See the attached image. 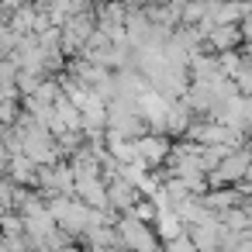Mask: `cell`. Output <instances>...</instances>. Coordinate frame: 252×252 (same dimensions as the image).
<instances>
[{
    "label": "cell",
    "mask_w": 252,
    "mask_h": 252,
    "mask_svg": "<svg viewBox=\"0 0 252 252\" xmlns=\"http://www.w3.org/2000/svg\"><path fill=\"white\" fill-rule=\"evenodd\" d=\"M166 252H197V249H193V242H190V238H183V235H180V238H173V242H169V249H166Z\"/></svg>",
    "instance_id": "3957f363"
},
{
    "label": "cell",
    "mask_w": 252,
    "mask_h": 252,
    "mask_svg": "<svg viewBox=\"0 0 252 252\" xmlns=\"http://www.w3.org/2000/svg\"><path fill=\"white\" fill-rule=\"evenodd\" d=\"M18 80V66L11 59H0V87H11Z\"/></svg>",
    "instance_id": "7a4b0ae2"
},
{
    "label": "cell",
    "mask_w": 252,
    "mask_h": 252,
    "mask_svg": "<svg viewBox=\"0 0 252 252\" xmlns=\"http://www.w3.org/2000/svg\"><path fill=\"white\" fill-rule=\"evenodd\" d=\"M118 238H121V249H131V252L159 249V245H156V238H152V231H149L138 218H131V214L118 218Z\"/></svg>",
    "instance_id": "6da1fadb"
},
{
    "label": "cell",
    "mask_w": 252,
    "mask_h": 252,
    "mask_svg": "<svg viewBox=\"0 0 252 252\" xmlns=\"http://www.w3.org/2000/svg\"><path fill=\"white\" fill-rule=\"evenodd\" d=\"M238 32H242V38H245V42H252V18H245Z\"/></svg>",
    "instance_id": "277c9868"
}]
</instances>
